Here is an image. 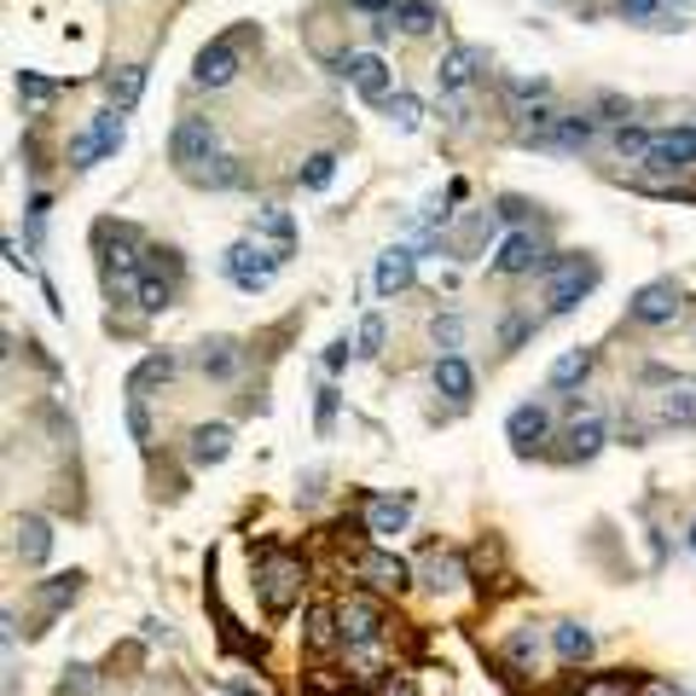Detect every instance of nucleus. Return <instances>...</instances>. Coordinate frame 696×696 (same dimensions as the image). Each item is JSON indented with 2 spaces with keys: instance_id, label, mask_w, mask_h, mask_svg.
<instances>
[{
  "instance_id": "nucleus-1",
  "label": "nucleus",
  "mask_w": 696,
  "mask_h": 696,
  "mask_svg": "<svg viewBox=\"0 0 696 696\" xmlns=\"http://www.w3.org/2000/svg\"><path fill=\"white\" fill-rule=\"evenodd\" d=\"M256 592H261V609H268V616H291L296 598H302V563L291 551H268V558L256 563Z\"/></svg>"
},
{
  "instance_id": "nucleus-2",
  "label": "nucleus",
  "mask_w": 696,
  "mask_h": 696,
  "mask_svg": "<svg viewBox=\"0 0 696 696\" xmlns=\"http://www.w3.org/2000/svg\"><path fill=\"white\" fill-rule=\"evenodd\" d=\"M215 157H221V134H215L210 116H180L169 128V162L180 175H198L203 162H215Z\"/></svg>"
},
{
  "instance_id": "nucleus-3",
  "label": "nucleus",
  "mask_w": 696,
  "mask_h": 696,
  "mask_svg": "<svg viewBox=\"0 0 696 696\" xmlns=\"http://www.w3.org/2000/svg\"><path fill=\"white\" fill-rule=\"evenodd\" d=\"M598 284V268L586 256H558L546 261V314H569L575 302Z\"/></svg>"
},
{
  "instance_id": "nucleus-4",
  "label": "nucleus",
  "mask_w": 696,
  "mask_h": 696,
  "mask_svg": "<svg viewBox=\"0 0 696 696\" xmlns=\"http://www.w3.org/2000/svg\"><path fill=\"white\" fill-rule=\"evenodd\" d=\"M279 268H284V256L268 250L261 238H238L227 250V279L238 284V291H268V284L279 279Z\"/></svg>"
},
{
  "instance_id": "nucleus-5",
  "label": "nucleus",
  "mask_w": 696,
  "mask_h": 696,
  "mask_svg": "<svg viewBox=\"0 0 696 696\" xmlns=\"http://www.w3.org/2000/svg\"><path fill=\"white\" fill-rule=\"evenodd\" d=\"M337 76L355 81V93L366 99V105H389V93H395V70H389L378 53H348V58H337Z\"/></svg>"
},
{
  "instance_id": "nucleus-6",
  "label": "nucleus",
  "mask_w": 696,
  "mask_h": 696,
  "mask_svg": "<svg viewBox=\"0 0 696 696\" xmlns=\"http://www.w3.org/2000/svg\"><path fill=\"white\" fill-rule=\"evenodd\" d=\"M337 627H343V644L348 650H372L383 639V604H372L366 592L337 604Z\"/></svg>"
},
{
  "instance_id": "nucleus-7",
  "label": "nucleus",
  "mask_w": 696,
  "mask_h": 696,
  "mask_svg": "<svg viewBox=\"0 0 696 696\" xmlns=\"http://www.w3.org/2000/svg\"><path fill=\"white\" fill-rule=\"evenodd\" d=\"M482 70H487V53H482V47H470V41H459V47H447V53H441L436 88H441V93H453V99H464V93L482 81Z\"/></svg>"
},
{
  "instance_id": "nucleus-8",
  "label": "nucleus",
  "mask_w": 696,
  "mask_h": 696,
  "mask_svg": "<svg viewBox=\"0 0 696 696\" xmlns=\"http://www.w3.org/2000/svg\"><path fill=\"white\" fill-rule=\"evenodd\" d=\"M535 268H546V244H540V233H535V227L505 233V238H499V250H494V273L517 279V273H535Z\"/></svg>"
},
{
  "instance_id": "nucleus-9",
  "label": "nucleus",
  "mask_w": 696,
  "mask_h": 696,
  "mask_svg": "<svg viewBox=\"0 0 696 696\" xmlns=\"http://www.w3.org/2000/svg\"><path fill=\"white\" fill-rule=\"evenodd\" d=\"M627 314L639 319V325H673V319H680V284H673V279L639 284L632 302H627Z\"/></svg>"
},
{
  "instance_id": "nucleus-10",
  "label": "nucleus",
  "mask_w": 696,
  "mask_h": 696,
  "mask_svg": "<svg viewBox=\"0 0 696 696\" xmlns=\"http://www.w3.org/2000/svg\"><path fill=\"white\" fill-rule=\"evenodd\" d=\"M505 436H510V447L528 459V453H540L546 447V436H551V413L540 401H523V406H510V418H505Z\"/></svg>"
},
{
  "instance_id": "nucleus-11",
  "label": "nucleus",
  "mask_w": 696,
  "mask_h": 696,
  "mask_svg": "<svg viewBox=\"0 0 696 696\" xmlns=\"http://www.w3.org/2000/svg\"><path fill=\"white\" fill-rule=\"evenodd\" d=\"M360 581H372L378 592H406L413 586V563L401 558V551H383V546H372V551H360Z\"/></svg>"
},
{
  "instance_id": "nucleus-12",
  "label": "nucleus",
  "mask_w": 696,
  "mask_h": 696,
  "mask_svg": "<svg viewBox=\"0 0 696 696\" xmlns=\"http://www.w3.org/2000/svg\"><path fill=\"white\" fill-rule=\"evenodd\" d=\"M233 76H238V35H221V41H210V47L198 53L192 81L198 88H227Z\"/></svg>"
},
{
  "instance_id": "nucleus-13",
  "label": "nucleus",
  "mask_w": 696,
  "mask_h": 696,
  "mask_svg": "<svg viewBox=\"0 0 696 696\" xmlns=\"http://www.w3.org/2000/svg\"><path fill=\"white\" fill-rule=\"evenodd\" d=\"M413 279H418V250H413V244H389V250L378 256V268H372L378 296H401Z\"/></svg>"
},
{
  "instance_id": "nucleus-14",
  "label": "nucleus",
  "mask_w": 696,
  "mask_h": 696,
  "mask_svg": "<svg viewBox=\"0 0 696 696\" xmlns=\"http://www.w3.org/2000/svg\"><path fill=\"white\" fill-rule=\"evenodd\" d=\"M696 162V128H667L656 134V146H650L644 157V169H656V175H680Z\"/></svg>"
},
{
  "instance_id": "nucleus-15",
  "label": "nucleus",
  "mask_w": 696,
  "mask_h": 696,
  "mask_svg": "<svg viewBox=\"0 0 696 696\" xmlns=\"http://www.w3.org/2000/svg\"><path fill=\"white\" fill-rule=\"evenodd\" d=\"M227 453H233V424H198V429H192V447H187V459H192L198 470L221 464Z\"/></svg>"
},
{
  "instance_id": "nucleus-16",
  "label": "nucleus",
  "mask_w": 696,
  "mask_h": 696,
  "mask_svg": "<svg viewBox=\"0 0 696 696\" xmlns=\"http://www.w3.org/2000/svg\"><path fill=\"white\" fill-rule=\"evenodd\" d=\"M175 372H180V360L169 355V348H151V355H146V360H139L134 372H128V401H146V389L169 383Z\"/></svg>"
},
{
  "instance_id": "nucleus-17",
  "label": "nucleus",
  "mask_w": 696,
  "mask_h": 696,
  "mask_svg": "<svg viewBox=\"0 0 696 696\" xmlns=\"http://www.w3.org/2000/svg\"><path fill=\"white\" fill-rule=\"evenodd\" d=\"M105 284L116 296L139 291V279H134V233H116V244H105Z\"/></svg>"
},
{
  "instance_id": "nucleus-18",
  "label": "nucleus",
  "mask_w": 696,
  "mask_h": 696,
  "mask_svg": "<svg viewBox=\"0 0 696 696\" xmlns=\"http://www.w3.org/2000/svg\"><path fill=\"white\" fill-rule=\"evenodd\" d=\"M436 389L447 401L464 406L470 395H476V372H470V360L464 355H436Z\"/></svg>"
},
{
  "instance_id": "nucleus-19",
  "label": "nucleus",
  "mask_w": 696,
  "mask_h": 696,
  "mask_svg": "<svg viewBox=\"0 0 696 696\" xmlns=\"http://www.w3.org/2000/svg\"><path fill=\"white\" fill-rule=\"evenodd\" d=\"M105 99H111V111H134L146 99V65H116L105 76Z\"/></svg>"
},
{
  "instance_id": "nucleus-20",
  "label": "nucleus",
  "mask_w": 696,
  "mask_h": 696,
  "mask_svg": "<svg viewBox=\"0 0 696 696\" xmlns=\"http://www.w3.org/2000/svg\"><path fill=\"white\" fill-rule=\"evenodd\" d=\"M406 517H413V505H406V499H383V494L366 499V535H378V540L401 535Z\"/></svg>"
},
{
  "instance_id": "nucleus-21",
  "label": "nucleus",
  "mask_w": 696,
  "mask_h": 696,
  "mask_svg": "<svg viewBox=\"0 0 696 696\" xmlns=\"http://www.w3.org/2000/svg\"><path fill=\"white\" fill-rule=\"evenodd\" d=\"M592 360H598V355H592V348H563V355L551 360L546 383H551V389H581V383L592 378Z\"/></svg>"
},
{
  "instance_id": "nucleus-22",
  "label": "nucleus",
  "mask_w": 696,
  "mask_h": 696,
  "mask_svg": "<svg viewBox=\"0 0 696 696\" xmlns=\"http://www.w3.org/2000/svg\"><path fill=\"white\" fill-rule=\"evenodd\" d=\"M47 551H53V528L41 517H18V558H24L30 569H41V563H47Z\"/></svg>"
},
{
  "instance_id": "nucleus-23",
  "label": "nucleus",
  "mask_w": 696,
  "mask_h": 696,
  "mask_svg": "<svg viewBox=\"0 0 696 696\" xmlns=\"http://www.w3.org/2000/svg\"><path fill=\"white\" fill-rule=\"evenodd\" d=\"M256 238H273V250L291 261V250H296V221L268 203V210H256Z\"/></svg>"
},
{
  "instance_id": "nucleus-24",
  "label": "nucleus",
  "mask_w": 696,
  "mask_h": 696,
  "mask_svg": "<svg viewBox=\"0 0 696 696\" xmlns=\"http://www.w3.org/2000/svg\"><path fill=\"white\" fill-rule=\"evenodd\" d=\"M389 18H395V30H401V35H429V30L441 24V7H436V0H401V7L389 12Z\"/></svg>"
},
{
  "instance_id": "nucleus-25",
  "label": "nucleus",
  "mask_w": 696,
  "mask_h": 696,
  "mask_svg": "<svg viewBox=\"0 0 696 696\" xmlns=\"http://www.w3.org/2000/svg\"><path fill=\"white\" fill-rule=\"evenodd\" d=\"M609 441V429H604V418H575V424H569V447H563V459H592V453H598V447Z\"/></svg>"
},
{
  "instance_id": "nucleus-26",
  "label": "nucleus",
  "mask_w": 696,
  "mask_h": 696,
  "mask_svg": "<svg viewBox=\"0 0 696 696\" xmlns=\"http://www.w3.org/2000/svg\"><path fill=\"white\" fill-rule=\"evenodd\" d=\"M198 366H203V378H221V383H227V378H238V348L227 343V337H215V343H203V355H198Z\"/></svg>"
},
{
  "instance_id": "nucleus-27",
  "label": "nucleus",
  "mask_w": 696,
  "mask_h": 696,
  "mask_svg": "<svg viewBox=\"0 0 696 696\" xmlns=\"http://www.w3.org/2000/svg\"><path fill=\"white\" fill-rule=\"evenodd\" d=\"M551 644H558V656H563L569 667H581V662H592V632H586L581 621H563L558 632H551Z\"/></svg>"
},
{
  "instance_id": "nucleus-28",
  "label": "nucleus",
  "mask_w": 696,
  "mask_h": 696,
  "mask_svg": "<svg viewBox=\"0 0 696 696\" xmlns=\"http://www.w3.org/2000/svg\"><path fill=\"white\" fill-rule=\"evenodd\" d=\"M639 685L644 680H632V673L621 667V673H592V680H581L575 696H639Z\"/></svg>"
},
{
  "instance_id": "nucleus-29",
  "label": "nucleus",
  "mask_w": 696,
  "mask_h": 696,
  "mask_svg": "<svg viewBox=\"0 0 696 696\" xmlns=\"http://www.w3.org/2000/svg\"><path fill=\"white\" fill-rule=\"evenodd\" d=\"M296 180H302V192H325V187L337 180V151H314V157H302Z\"/></svg>"
},
{
  "instance_id": "nucleus-30",
  "label": "nucleus",
  "mask_w": 696,
  "mask_h": 696,
  "mask_svg": "<svg viewBox=\"0 0 696 696\" xmlns=\"http://www.w3.org/2000/svg\"><path fill=\"white\" fill-rule=\"evenodd\" d=\"M662 424H673V429H696V389H667L662 395Z\"/></svg>"
},
{
  "instance_id": "nucleus-31",
  "label": "nucleus",
  "mask_w": 696,
  "mask_h": 696,
  "mask_svg": "<svg viewBox=\"0 0 696 696\" xmlns=\"http://www.w3.org/2000/svg\"><path fill=\"white\" fill-rule=\"evenodd\" d=\"M134 302H139V308H146V314H162V308H169V302H175V284L162 279L157 268H151V273H139V291H134Z\"/></svg>"
},
{
  "instance_id": "nucleus-32",
  "label": "nucleus",
  "mask_w": 696,
  "mask_h": 696,
  "mask_svg": "<svg viewBox=\"0 0 696 696\" xmlns=\"http://www.w3.org/2000/svg\"><path fill=\"white\" fill-rule=\"evenodd\" d=\"M76 592H81V575H53L47 586L35 592V598H41V609H47V616H58L65 604H76Z\"/></svg>"
},
{
  "instance_id": "nucleus-33",
  "label": "nucleus",
  "mask_w": 696,
  "mask_h": 696,
  "mask_svg": "<svg viewBox=\"0 0 696 696\" xmlns=\"http://www.w3.org/2000/svg\"><path fill=\"white\" fill-rule=\"evenodd\" d=\"M337 639H343V627H337V609L314 604V609H308V644H314V650H332Z\"/></svg>"
},
{
  "instance_id": "nucleus-34",
  "label": "nucleus",
  "mask_w": 696,
  "mask_h": 696,
  "mask_svg": "<svg viewBox=\"0 0 696 696\" xmlns=\"http://www.w3.org/2000/svg\"><path fill=\"white\" fill-rule=\"evenodd\" d=\"M650 146H656V134L632 128V122H621V128H616V157H627V162H644V157H650Z\"/></svg>"
},
{
  "instance_id": "nucleus-35",
  "label": "nucleus",
  "mask_w": 696,
  "mask_h": 696,
  "mask_svg": "<svg viewBox=\"0 0 696 696\" xmlns=\"http://www.w3.org/2000/svg\"><path fill=\"white\" fill-rule=\"evenodd\" d=\"M389 122H395V128H418V122H424V105H418V99L413 93H406V88H395V93H389Z\"/></svg>"
},
{
  "instance_id": "nucleus-36",
  "label": "nucleus",
  "mask_w": 696,
  "mask_h": 696,
  "mask_svg": "<svg viewBox=\"0 0 696 696\" xmlns=\"http://www.w3.org/2000/svg\"><path fill=\"white\" fill-rule=\"evenodd\" d=\"M93 139H99V157L122 151V111H99L93 116Z\"/></svg>"
},
{
  "instance_id": "nucleus-37",
  "label": "nucleus",
  "mask_w": 696,
  "mask_h": 696,
  "mask_svg": "<svg viewBox=\"0 0 696 696\" xmlns=\"http://www.w3.org/2000/svg\"><path fill=\"white\" fill-rule=\"evenodd\" d=\"M464 581V569H459V551H436V558H429V581L424 586H459Z\"/></svg>"
},
{
  "instance_id": "nucleus-38",
  "label": "nucleus",
  "mask_w": 696,
  "mask_h": 696,
  "mask_svg": "<svg viewBox=\"0 0 696 696\" xmlns=\"http://www.w3.org/2000/svg\"><path fill=\"white\" fill-rule=\"evenodd\" d=\"M53 93H58V88H53L47 76H35V70H18V99H24L30 111H41V105H47Z\"/></svg>"
},
{
  "instance_id": "nucleus-39",
  "label": "nucleus",
  "mask_w": 696,
  "mask_h": 696,
  "mask_svg": "<svg viewBox=\"0 0 696 696\" xmlns=\"http://www.w3.org/2000/svg\"><path fill=\"white\" fill-rule=\"evenodd\" d=\"M192 180H198V187H238V162L233 157H215V162H203Z\"/></svg>"
},
{
  "instance_id": "nucleus-40",
  "label": "nucleus",
  "mask_w": 696,
  "mask_h": 696,
  "mask_svg": "<svg viewBox=\"0 0 696 696\" xmlns=\"http://www.w3.org/2000/svg\"><path fill=\"white\" fill-rule=\"evenodd\" d=\"M355 355H360V360H372V355H383V319H378V314H366V319H360Z\"/></svg>"
},
{
  "instance_id": "nucleus-41",
  "label": "nucleus",
  "mask_w": 696,
  "mask_h": 696,
  "mask_svg": "<svg viewBox=\"0 0 696 696\" xmlns=\"http://www.w3.org/2000/svg\"><path fill=\"white\" fill-rule=\"evenodd\" d=\"M93 162H99V139H93V128H88V134L70 139V169H93Z\"/></svg>"
},
{
  "instance_id": "nucleus-42",
  "label": "nucleus",
  "mask_w": 696,
  "mask_h": 696,
  "mask_svg": "<svg viewBox=\"0 0 696 696\" xmlns=\"http://www.w3.org/2000/svg\"><path fill=\"white\" fill-rule=\"evenodd\" d=\"M505 656H510V662H517V667L528 673V667H535V656H540L535 632H517V639H510V644H505Z\"/></svg>"
},
{
  "instance_id": "nucleus-43",
  "label": "nucleus",
  "mask_w": 696,
  "mask_h": 696,
  "mask_svg": "<svg viewBox=\"0 0 696 696\" xmlns=\"http://www.w3.org/2000/svg\"><path fill=\"white\" fill-rule=\"evenodd\" d=\"M436 343L447 348V355H453V348L464 343V319H459V314H447V319H436Z\"/></svg>"
},
{
  "instance_id": "nucleus-44",
  "label": "nucleus",
  "mask_w": 696,
  "mask_h": 696,
  "mask_svg": "<svg viewBox=\"0 0 696 696\" xmlns=\"http://www.w3.org/2000/svg\"><path fill=\"white\" fill-rule=\"evenodd\" d=\"M128 429H134V441H151V413H146V401H128Z\"/></svg>"
},
{
  "instance_id": "nucleus-45",
  "label": "nucleus",
  "mask_w": 696,
  "mask_h": 696,
  "mask_svg": "<svg viewBox=\"0 0 696 696\" xmlns=\"http://www.w3.org/2000/svg\"><path fill=\"white\" fill-rule=\"evenodd\" d=\"M332 418H337V389H319V436L332 429Z\"/></svg>"
},
{
  "instance_id": "nucleus-46",
  "label": "nucleus",
  "mask_w": 696,
  "mask_h": 696,
  "mask_svg": "<svg viewBox=\"0 0 696 696\" xmlns=\"http://www.w3.org/2000/svg\"><path fill=\"white\" fill-rule=\"evenodd\" d=\"M523 337H528V319H505V325H499V343H505V348H517Z\"/></svg>"
},
{
  "instance_id": "nucleus-47",
  "label": "nucleus",
  "mask_w": 696,
  "mask_h": 696,
  "mask_svg": "<svg viewBox=\"0 0 696 696\" xmlns=\"http://www.w3.org/2000/svg\"><path fill=\"white\" fill-rule=\"evenodd\" d=\"M348 7H355V12H372V18H389L401 0H348Z\"/></svg>"
},
{
  "instance_id": "nucleus-48",
  "label": "nucleus",
  "mask_w": 696,
  "mask_h": 696,
  "mask_svg": "<svg viewBox=\"0 0 696 696\" xmlns=\"http://www.w3.org/2000/svg\"><path fill=\"white\" fill-rule=\"evenodd\" d=\"M348 348H355V343H348V337H337L332 348H325V366H332V372H343V360H348Z\"/></svg>"
},
{
  "instance_id": "nucleus-49",
  "label": "nucleus",
  "mask_w": 696,
  "mask_h": 696,
  "mask_svg": "<svg viewBox=\"0 0 696 696\" xmlns=\"http://www.w3.org/2000/svg\"><path fill=\"white\" fill-rule=\"evenodd\" d=\"M639 696H685V691L673 685V680H644V685H639Z\"/></svg>"
},
{
  "instance_id": "nucleus-50",
  "label": "nucleus",
  "mask_w": 696,
  "mask_h": 696,
  "mask_svg": "<svg viewBox=\"0 0 696 696\" xmlns=\"http://www.w3.org/2000/svg\"><path fill=\"white\" fill-rule=\"evenodd\" d=\"M656 7H662V0H621L627 18H656Z\"/></svg>"
},
{
  "instance_id": "nucleus-51",
  "label": "nucleus",
  "mask_w": 696,
  "mask_h": 696,
  "mask_svg": "<svg viewBox=\"0 0 696 696\" xmlns=\"http://www.w3.org/2000/svg\"><path fill=\"white\" fill-rule=\"evenodd\" d=\"M691 551H696V523H691Z\"/></svg>"
},
{
  "instance_id": "nucleus-52",
  "label": "nucleus",
  "mask_w": 696,
  "mask_h": 696,
  "mask_svg": "<svg viewBox=\"0 0 696 696\" xmlns=\"http://www.w3.org/2000/svg\"><path fill=\"white\" fill-rule=\"evenodd\" d=\"M673 7H685V0H673Z\"/></svg>"
}]
</instances>
